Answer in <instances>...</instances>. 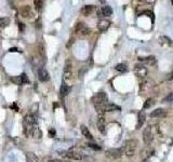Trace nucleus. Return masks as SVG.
<instances>
[{
    "instance_id": "obj_2",
    "label": "nucleus",
    "mask_w": 173,
    "mask_h": 162,
    "mask_svg": "<svg viewBox=\"0 0 173 162\" xmlns=\"http://www.w3.org/2000/svg\"><path fill=\"white\" fill-rule=\"evenodd\" d=\"M36 124H37L36 117L32 114L26 115L25 118H24V121H23V131H24V134L27 137L32 136V132H33V129Z\"/></svg>"
},
{
    "instance_id": "obj_29",
    "label": "nucleus",
    "mask_w": 173,
    "mask_h": 162,
    "mask_svg": "<svg viewBox=\"0 0 173 162\" xmlns=\"http://www.w3.org/2000/svg\"><path fill=\"white\" fill-rule=\"evenodd\" d=\"M115 69L117 71H119V73H125L128 70V67H127L125 64H118V65H116Z\"/></svg>"
},
{
    "instance_id": "obj_40",
    "label": "nucleus",
    "mask_w": 173,
    "mask_h": 162,
    "mask_svg": "<svg viewBox=\"0 0 173 162\" xmlns=\"http://www.w3.org/2000/svg\"><path fill=\"white\" fill-rule=\"evenodd\" d=\"M172 3H173V0H172Z\"/></svg>"
},
{
    "instance_id": "obj_21",
    "label": "nucleus",
    "mask_w": 173,
    "mask_h": 162,
    "mask_svg": "<svg viewBox=\"0 0 173 162\" xmlns=\"http://www.w3.org/2000/svg\"><path fill=\"white\" fill-rule=\"evenodd\" d=\"M80 130H81V133L83 134V136L85 137L87 139H89V141H93V136H92V134H91V132L89 131V129L85 125H81L80 127Z\"/></svg>"
},
{
    "instance_id": "obj_27",
    "label": "nucleus",
    "mask_w": 173,
    "mask_h": 162,
    "mask_svg": "<svg viewBox=\"0 0 173 162\" xmlns=\"http://www.w3.org/2000/svg\"><path fill=\"white\" fill-rule=\"evenodd\" d=\"M154 104H155V99H154L153 97H149V99H147L145 102H144L143 108H144V109L151 108V106H154Z\"/></svg>"
},
{
    "instance_id": "obj_33",
    "label": "nucleus",
    "mask_w": 173,
    "mask_h": 162,
    "mask_svg": "<svg viewBox=\"0 0 173 162\" xmlns=\"http://www.w3.org/2000/svg\"><path fill=\"white\" fill-rule=\"evenodd\" d=\"M11 81L12 82H14L15 84H18V86H22V79H21V77L20 76H18V77H13V78H11Z\"/></svg>"
},
{
    "instance_id": "obj_39",
    "label": "nucleus",
    "mask_w": 173,
    "mask_h": 162,
    "mask_svg": "<svg viewBox=\"0 0 173 162\" xmlns=\"http://www.w3.org/2000/svg\"><path fill=\"white\" fill-rule=\"evenodd\" d=\"M98 1H100L101 3H105V1H106V0H98Z\"/></svg>"
},
{
    "instance_id": "obj_1",
    "label": "nucleus",
    "mask_w": 173,
    "mask_h": 162,
    "mask_svg": "<svg viewBox=\"0 0 173 162\" xmlns=\"http://www.w3.org/2000/svg\"><path fill=\"white\" fill-rule=\"evenodd\" d=\"M92 103L95 107V109L98 110V115H104V106L108 103L107 95L105 92H98L96 93L94 96L92 97Z\"/></svg>"
},
{
    "instance_id": "obj_28",
    "label": "nucleus",
    "mask_w": 173,
    "mask_h": 162,
    "mask_svg": "<svg viewBox=\"0 0 173 162\" xmlns=\"http://www.w3.org/2000/svg\"><path fill=\"white\" fill-rule=\"evenodd\" d=\"M10 24V18H0V27L5 28L7 26H9Z\"/></svg>"
},
{
    "instance_id": "obj_16",
    "label": "nucleus",
    "mask_w": 173,
    "mask_h": 162,
    "mask_svg": "<svg viewBox=\"0 0 173 162\" xmlns=\"http://www.w3.org/2000/svg\"><path fill=\"white\" fill-rule=\"evenodd\" d=\"M38 78L42 82H47L50 79V76H49V73L45 68H40L38 70Z\"/></svg>"
},
{
    "instance_id": "obj_14",
    "label": "nucleus",
    "mask_w": 173,
    "mask_h": 162,
    "mask_svg": "<svg viewBox=\"0 0 173 162\" xmlns=\"http://www.w3.org/2000/svg\"><path fill=\"white\" fill-rule=\"evenodd\" d=\"M94 10H95V7H94L93 5H85V7L81 8L80 12L83 16H89V15L92 14V12Z\"/></svg>"
},
{
    "instance_id": "obj_20",
    "label": "nucleus",
    "mask_w": 173,
    "mask_h": 162,
    "mask_svg": "<svg viewBox=\"0 0 173 162\" xmlns=\"http://www.w3.org/2000/svg\"><path fill=\"white\" fill-rule=\"evenodd\" d=\"M159 43L162 47H170L173 44L172 40L169 37H167V36H161L160 38H159Z\"/></svg>"
},
{
    "instance_id": "obj_4",
    "label": "nucleus",
    "mask_w": 173,
    "mask_h": 162,
    "mask_svg": "<svg viewBox=\"0 0 173 162\" xmlns=\"http://www.w3.org/2000/svg\"><path fill=\"white\" fill-rule=\"evenodd\" d=\"M63 79L66 82V84H68L69 81L73 80V66H72V62L70 61H67L65 64V68H64V73H63Z\"/></svg>"
},
{
    "instance_id": "obj_38",
    "label": "nucleus",
    "mask_w": 173,
    "mask_h": 162,
    "mask_svg": "<svg viewBox=\"0 0 173 162\" xmlns=\"http://www.w3.org/2000/svg\"><path fill=\"white\" fill-rule=\"evenodd\" d=\"M142 162H149V159H143V161Z\"/></svg>"
},
{
    "instance_id": "obj_36",
    "label": "nucleus",
    "mask_w": 173,
    "mask_h": 162,
    "mask_svg": "<svg viewBox=\"0 0 173 162\" xmlns=\"http://www.w3.org/2000/svg\"><path fill=\"white\" fill-rule=\"evenodd\" d=\"M50 134H51V137H53L54 134H55V131H54V130H50Z\"/></svg>"
},
{
    "instance_id": "obj_3",
    "label": "nucleus",
    "mask_w": 173,
    "mask_h": 162,
    "mask_svg": "<svg viewBox=\"0 0 173 162\" xmlns=\"http://www.w3.org/2000/svg\"><path fill=\"white\" fill-rule=\"evenodd\" d=\"M136 148H138V141L135 139H128L123 143V146L121 148L122 150V154L127 157H133L134 154L136 151Z\"/></svg>"
},
{
    "instance_id": "obj_15",
    "label": "nucleus",
    "mask_w": 173,
    "mask_h": 162,
    "mask_svg": "<svg viewBox=\"0 0 173 162\" xmlns=\"http://www.w3.org/2000/svg\"><path fill=\"white\" fill-rule=\"evenodd\" d=\"M146 121V114L144 110H142V112H138V124H136V129H141V128L143 127V124L145 123Z\"/></svg>"
},
{
    "instance_id": "obj_22",
    "label": "nucleus",
    "mask_w": 173,
    "mask_h": 162,
    "mask_svg": "<svg viewBox=\"0 0 173 162\" xmlns=\"http://www.w3.org/2000/svg\"><path fill=\"white\" fill-rule=\"evenodd\" d=\"M32 137H34L35 139H40L42 137V132L41 130L38 128V125L36 124L33 129V132H32Z\"/></svg>"
},
{
    "instance_id": "obj_24",
    "label": "nucleus",
    "mask_w": 173,
    "mask_h": 162,
    "mask_svg": "<svg viewBox=\"0 0 173 162\" xmlns=\"http://www.w3.org/2000/svg\"><path fill=\"white\" fill-rule=\"evenodd\" d=\"M154 154H155V150H154L153 148H151V147H147V148H145V149L142 151L144 159H149L151 156H154Z\"/></svg>"
},
{
    "instance_id": "obj_10",
    "label": "nucleus",
    "mask_w": 173,
    "mask_h": 162,
    "mask_svg": "<svg viewBox=\"0 0 173 162\" xmlns=\"http://www.w3.org/2000/svg\"><path fill=\"white\" fill-rule=\"evenodd\" d=\"M20 15L23 18H29L34 15V12L30 8V5H24L20 9Z\"/></svg>"
},
{
    "instance_id": "obj_11",
    "label": "nucleus",
    "mask_w": 173,
    "mask_h": 162,
    "mask_svg": "<svg viewBox=\"0 0 173 162\" xmlns=\"http://www.w3.org/2000/svg\"><path fill=\"white\" fill-rule=\"evenodd\" d=\"M113 14V9L109 5H105V7H102L100 10L98 11V15L100 18H108Z\"/></svg>"
},
{
    "instance_id": "obj_17",
    "label": "nucleus",
    "mask_w": 173,
    "mask_h": 162,
    "mask_svg": "<svg viewBox=\"0 0 173 162\" xmlns=\"http://www.w3.org/2000/svg\"><path fill=\"white\" fill-rule=\"evenodd\" d=\"M120 107L113 103H107V104L104 106V112H119L120 110Z\"/></svg>"
},
{
    "instance_id": "obj_12",
    "label": "nucleus",
    "mask_w": 173,
    "mask_h": 162,
    "mask_svg": "<svg viewBox=\"0 0 173 162\" xmlns=\"http://www.w3.org/2000/svg\"><path fill=\"white\" fill-rule=\"evenodd\" d=\"M111 27V22L108 20H105V18H102V20L98 21V29L100 31H102V33H104V31H106L108 29V28Z\"/></svg>"
},
{
    "instance_id": "obj_9",
    "label": "nucleus",
    "mask_w": 173,
    "mask_h": 162,
    "mask_svg": "<svg viewBox=\"0 0 173 162\" xmlns=\"http://www.w3.org/2000/svg\"><path fill=\"white\" fill-rule=\"evenodd\" d=\"M74 31H75L76 34H78V35H82V36L89 35V34H90V29L85 26V23H81V22L76 24L75 28H74Z\"/></svg>"
},
{
    "instance_id": "obj_19",
    "label": "nucleus",
    "mask_w": 173,
    "mask_h": 162,
    "mask_svg": "<svg viewBox=\"0 0 173 162\" xmlns=\"http://www.w3.org/2000/svg\"><path fill=\"white\" fill-rule=\"evenodd\" d=\"M69 92H70V86H68V84L63 83L62 86H61V89H60V95H61V97L67 96L68 94H69Z\"/></svg>"
},
{
    "instance_id": "obj_34",
    "label": "nucleus",
    "mask_w": 173,
    "mask_h": 162,
    "mask_svg": "<svg viewBox=\"0 0 173 162\" xmlns=\"http://www.w3.org/2000/svg\"><path fill=\"white\" fill-rule=\"evenodd\" d=\"M21 79H22V83L23 84H27L29 83V80H28L27 76H26V73H22V75H20Z\"/></svg>"
},
{
    "instance_id": "obj_31",
    "label": "nucleus",
    "mask_w": 173,
    "mask_h": 162,
    "mask_svg": "<svg viewBox=\"0 0 173 162\" xmlns=\"http://www.w3.org/2000/svg\"><path fill=\"white\" fill-rule=\"evenodd\" d=\"M162 102L163 103H173V92H171V93H169L167 96L163 97Z\"/></svg>"
},
{
    "instance_id": "obj_30",
    "label": "nucleus",
    "mask_w": 173,
    "mask_h": 162,
    "mask_svg": "<svg viewBox=\"0 0 173 162\" xmlns=\"http://www.w3.org/2000/svg\"><path fill=\"white\" fill-rule=\"evenodd\" d=\"M41 162H65V161L61 159H56V158H53V157H43Z\"/></svg>"
},
{
    "instance_id": "obj_37",
    "label": "nucleus",
    "mask_w": 173,
    "mask_h": 162,
    "mask_svg": "<svg viewBox=\"0 0 173 162\" xmlns=\"http://www.w3.org/2000/svg\"><path fill=\"white\" fill-rule=\"evenodd\" d=\"M145 1L147 3H154V2H156V0H145Z\"/></svg>"
},
{
    "instance_id": "obj_7",
    "label": "nucleus",
    "mask_w": 173,
    "mask_h": 162,
    "mask_svg": "<svg viewBox=\"0 0 173 162\" xmlns=\"http://www.w3.org/2000/svg\"><path fill=\"white\" fill-rule=\"evenodd\" d=\"M154 132L151 129V125H147L143 131V141L146 145H149L154 139Z\"/></svg>"
},
{
    "instance_id": "obj_26",
    "label": "nucleus",
    "mask_w": 173,
    "mask_h": 162,
    "mask_svg": "<svg viewBox=\"0 0 173 162\" xmlns=\"http://www.w3.org/2000/svg\"><path fill=\"white\" fill-rule=\"evenodd\" d=\"M26 159L27 162H40V160L38 159V157L33 152H27L26 154Z\"/></svg>"
},
{
    "instance_id": "obj_13",
    "label": "nucleus",
    "mask_w": 173,
    "mask_h": 162,
    "mask_svg": "<svg viewBox=\"0 0 173 162\" xmlns=\"http://www.w3.org/2000/svg\"><path fill=\"white\" fill-rule=\"evenodd\" d=\"M106 125H105V118L104 115H98V129L102 134H105L106 132Z\"/></svg>"
},
{
    "instance_id": "obj_18",
    "label": "nucleus",
    "mask_w": 173,
    "mask_h": 162,
    "mask_svg": "<svg viewBox=\"0 0 173 162\" xmlns=\"http://www.w3.org/2000/svg\"><path fill=\"white\" fill-rule=\"evenodd\" d=\"M165 116H166V110L163 108H157L151 112V118H156V119H157V118H162V117Z\"/></svg>"
},
{
    "instance_id": "obj_5",
    "label": "nucleus",
    "mask_w": 173,
    "mask_h": 162,
    "mask_svg": "<svg viewBox=\"0 0 173 162\" xmlns=\"http://www.w3.org/2000/svg\"><path fill=\"white\" fill-rule=\"evenodd\" d=\"M134 73L138 79H145L147 77L148 70L143 64H136L134 66Z\"/></svg>"
},
{
    "instance_id": "obj_25",
    "label": "nucleus",
    "mask_w": 173,
    "mask_h": 162,
    "mask_svg": "<svg viewBox=\"0 0 173 162\" xmlns=\"http://www.w3.org/2000/svg\"><path fill=\"white\" fill-rule=\"evenodd\" d=\"M45 5V0H34V8L36 11L40 12Z\"/></svg>"
},
{
    "instance_id": "obj_32",
    "label": "nucleus",
    "mask_w": 173,
    "mask_h": 162,
    "mask_svg": "<svg viewBox=\"0 0 173 162\" xmlns=\"http://www.w3.org/2000/svg\"><path fill=\"white\" fill-rule=\"evenodd\" d=\"M87 145H88V148H90L92 150H101V147L98 145H96L95 143H88Z\"/></svg>"
},
{
    "instance_id": "obj_23",
    "label": "nucleus",
    "mask_w": 173,
    "mask_h": 162,
    "mask_svg": "<svg viewBox=\"0 0 173 162\" xmlns=\"http://www.w3.org/2000/svg\"><path fill=\"white\" fill-rule=\"evenodd\" d=\"M141 62H143V63L147 64V65H155L156 64V58L154 56H148V57H138Z\"/></svg>"
},
{
    "instance_id": "obj_8",
    "label": "nucleus",
    "mask_w": 173,
    "mask_h": 162,
    "mask_svg": "<svg viewBox=\"0 0 173 162\" xmlns=\"http://www.w3.org/2000/svg\"><path fill=\"white\" fill-rule=\"evenodd\" d=\"M155 86V82L151 79H147V80H144L140 86V91L142 94H145L147 92H151V89H154Z\"/></svg>"
},
{
    "instance_id": "obj_35",
    "label": "nucleus",
    "mask_w": 173,
    "mask_h": 162,
    "mask_svg": "<svg viewBox=\"0 0 173 162\" xmlns=\"http://www.w3.org/2000/svg\"><path fill=\"white\" fill-rule=\"evenodd\" d=\"M18 26H20V31H24V28H25V26L23 25L22 23H18Z\"/></svg>"
},
{
    "instance_id": "obj_6",
    "label": "nucleus",
    "mask_w": 173,
    "mask_h": 162,
    "mask_svg": "<svg viewBox=\"0 0 173 162\" xmlns=\"http://www.w3.org/2000/svg\"><path fill=\"white\" fill-rule=\"evenodd\" d=\"M105 154H106V157L107 158L113 159V160L120 159V158L123 156L121 148H111V149H107L105 151Z\"/></svg>"
}]
</instances>
